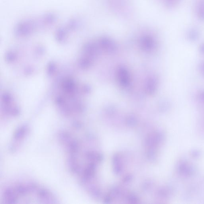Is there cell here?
<instances>
[{"instance_id":"obj_1","label":"cell","mask_w":204,"mask_h":204,"mask_svg":"<svg viewBox=\"0 0 204 204\" xmlns=\"http://www.w3.org/2000/svg\"><path fill=\"white\" fill-rule=\"evenodd\" d=\"M28 132V128L26 126H22L17 129L13 136L11 150L13 151L16 149L17 146H18L19 144H20L26 137Z\"/></svg>"}]
</instances>
